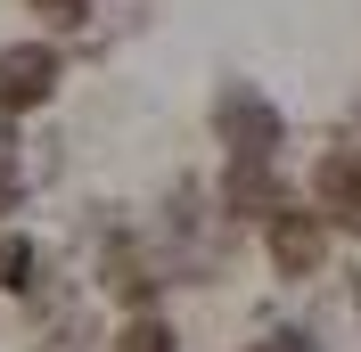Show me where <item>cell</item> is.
<instances>
[{
	"label": "cell",
	"instance_id": "cell-1",
	"mask_svg": "<svg viewBox=\"0 0 361 352\" xmlns=\"http://www.w3.org/2000/svg\"><path fill=\"white\" fill-rule=\"evenodd\" d=\"M214 139L230 148V164H279L288 148V123L255 82H222L214 90Z\"/></svg>",
	"mask_w": 361,
	"mask_h": 352
},
{
	"label": "cell",
	"instance_id": "cell-9",
	"mask_svg": "<svg viewBox=\"0 0 361 352\" xmlns=\"http://www.w3.org/2000/svg\"><path fill=\"white\" fill-rule=\"evenodd\" d=\"M255 352H320V344H312V336H304V328H279V336H271V344H255Z\"/></svg>",
	"mask_w": 361,
	"mask_h": 352
},
{
	"label": "cell",
	"instance_id": "cell-4",
	"mask_svg": "<svg viewBox=\"0 0 361 352\" xmlns=\"http://www.w3.org/2000/svg\"><path fill=\"white\" fill-rule=\"evenodd\" d=\"M222 221H271L279 205H288V180L271 172V164H230V180H222Z\"/></svg>",
	"mask_w": 361,
	"mask_h": 352
},
{
	"label": "cell",
	"instance_id": "cell-5",
	"mask_svg": "<svg viewBox=\"0 0 361 352\" xmlns=\"http://www.w3.org/2000/svg\"><path fill=\"white\" fill-rule=\"evenodd\" d=\"M107 352H180V328H173V311H123V328L107 336Z\"/></svg>",
	"mask_w": 361,
	"mask_h": 352
},
{
	"label": "cell",
	"instance_id": "cell-8",
	"mask_svg": "<svg viewBox=\"0 0 361 352\" xmlns=\"http://www.w3.org/2000/svg\"><path fill=\"white\" fill-rule=\"evenodd\" d=\"M25 205V172H17V156H0V221Z\"/></svg>",
	"mask_w": 361,
	"mask_h": 352
},
{
	"label": "cell",
	"instance_id": "cell-2",
	"mask_svg": "<svg viewBox=\"0 0 361 352\" xmlns=\"http://www.w3.org/2000/svg\"><path fill=\"white\" fill-rule=\"evenodd\" d=\"M263 254L279 279H312L320 263H329V221H320V205H279V213L263 221Z\"/></svg>",
	"mask_w": 361,
	"mask_h": 352
},
{
	"label": "cell",
	"instance_id": "cell-11",
	"mask_svg": "<svg viewBox=\"0 0 361 352\" xmlns=\"http://www.w3.org/2000/svg\"><path fill=\"white\" fill-rule=\"evenodd\" d=\"M247 352H255V344H247Z\"/></svg>",
	"mask_w": 361,
	"mask_h": 352
},
{
	"label": "cell",
	"instance_id": "cell-10",
	"mask_svg": "<svg viewBox=\"0 0 361 352\" xmlns=\"http://www.w3.org/2000/svg\"><path fill=\"white\" fill-rule=\"evenodd\" d=\"M353 311H361V270H353Z\"/></svg>",
	"mask_w": 361,
	"mask_h": 352
},
{
	"label": "cell",
	"instance_id": "cell-7",
	"mask_svg": "<svg viewBox=\"0 0 361 352\" xmlns=\"http://www.w3.org/2000/svg\"><path fill=\"white\" fill-rule=\"evenodd\" d=\"M33 17L58 25V33H74V25H90V0H33Z\"/></svg>",
	"mask_w": 361,
	"mask_h": 352
},
{
	"label": "cell",
	"instance_id": "cell-6",
	"mask_svg": "<svg viewBox=\"0 0 361 352\" xmlns=\"http://www.w3.org/2000/svg\"><path fill=\"white\" fill-rule=\"evenodd\" d=\"M33 270H42V254H33V238L0 221V295H25V287H33Z\"/></svg>",
	"mask_w": 361,
	"mask_h": 352
},
{
	"label": "cell",
	"instance_id": "cell-3",
	"mask_svg": "<svg viewBox=\"0 0 361 352\" xmlns=\"http://www.w3.org/2000/svg\"><path fill=\"white\" fill-rule=\"evenodd\" d=\"M58 49L49 42H17V49H0V115H33L49 107V90H58Z\"/></svg>",
	"mask_w": 361,
	"mask_h": 352
}]
</instances>
